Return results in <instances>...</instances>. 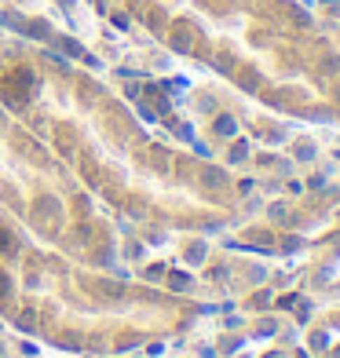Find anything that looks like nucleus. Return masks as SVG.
Instances as JSON below:
<instances>
[]
</instances>
